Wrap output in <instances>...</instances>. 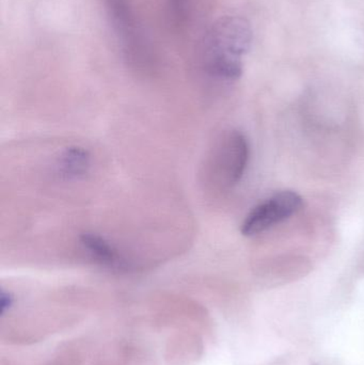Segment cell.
<instances>
[{"mask_svg":"<svg viewBox=\"0 0 364 365\" xmlns=\"http://www.w3.org/2000/svg\"><path fill=\"white\" fill-rule=\"evenodd\" d=\"M91 168V155L80 147H70L60 156L59 175L66 180H78L88 175Z\"/></svg>","mask_w":364,"mask_h":365,"instance_id":"cell-5","label":"cell"},{"mask_svg":"<svg viewBox=\"0 0 364 365\" xmlns=\"http://www.w3.org/2000/svg\"><path fill=\"white\" fill-rule=\"evenodd\" d=\"M80 244L98 263L110 267H123L124 262L119 253L102 236L94 233H83L80 236Z\"/></svg>","mask_w":364,"mask_h":365,"instance_id":"cell-6","label":"cell"},{"mask_svg":"<svg viewBox=\"0 0 364 365\" xmlns=\"http://www.w3.org/2000/svg\"><path fill=\"white\" fill-rule=\"evenodd\" d=\"M303 207V199L294 191L276 193L254 207L241 225L245 236H256L286 220Z\"/></svg>","mask_w":364,"mask_h":365,"instance_id":"cell-3","label":"cell"},{"mask_svg":"<svg viewBox=\"0 0 364 365\" xmlns=\"http://www.w3.org/2000/svg\"><path fill=\"white\" fill-rule=\"evenodd\" d=\"M252 38L251 25L244 17L227 15L217 19L203 41V66L207 74L224 81L239 79Z\"/></svg>","mask_w":364,"mask_h":365,"instance_id":"cell-1","label":"cell"},{"mask_svg":"<svg viewBox=\"0 0 364 365\" xmlns=\"http://www.w3.org/2000/svg\"><path fill=\"white\" fill-rule=\"evenodd\" d=\"M13 304H14V298H13L12 294L2 291L1 295H0V312L1 314L8 312L12 308Z\"/></svg>","mask_w":364,"mask_h":365,"instance_id":"cell-8","label":"cell"},{"mask_svg":"<svg viewBox=\"0 0 364 365\" xmlns=\"http://www.w3.org/2000/svg\"><path fill=\"white\" fill-rule=\"evenodd\" d=\"M103 4L126 62L139 70L151 68L155 63V53L130 0H103Z\"/></svg>","mask_w":364,"mask_h":365,"instance_id":"cell-2","label":"cell"},{"mask_svg":"<svg viewBox=\"0 0 364 365\" xmlns=\"http://www.w3.org/2000/svg\"><path fill=\"white\" fill-rule=\"evenodd\" d=\"M167 17L175 28L185 25L189 17L190 0H165Z\"/></svg>","mask_w":364,"mask_h":365,"instance_id":"cell-7","label":"cell"},{"mask_svg":"<svg viewBox=\"0 0 364 365\" xmlns=\"http://www.w3.org/2000/svg\"><path fill=\"white\" fill-rule=\"evenodd\" d=\"M219 149L217 163L220 175L227 184H236L243 178L249 158L247 139L241 133H230Z\"/></svg>","mask_w":364,"mask_h":365,"instance_id":"cell-4","label":"cell"}]
</instances>
